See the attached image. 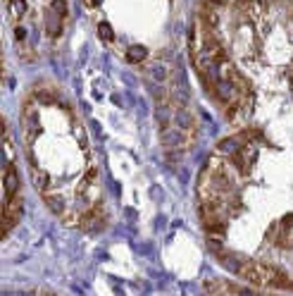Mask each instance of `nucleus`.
I'll list each match as a JSON object with an SVG mask.
<instances>
[{
    "instance_id": "obj_4",
    "label": "nucleus",
    "mask_w": 293,
    "mask_h": 296,
    "mask_svg": "<svg viewBox=\"0 0 293 296\" xmlns=\"http://www.w3.org/2000/svg\"><path fill=\"white\" fill-rule=\"evenodd\" d=\"M43 196V201L48 203V208L53 210V213H58V215H64L69 208H67V201H64V196H60V194H50V191H43L41 194Z\"/></svg>"
},
{
    "instance_id": "obj_2",
    "label": "nucleus",
    "mask_w": 293,
    "mask_h": 296,
    "mask_svg": "<svg viewBox=\"0 0 293 296\" xmlns=\"http://www.w3.org/2000/svg\"><path fill=\"white\" fill-rule=\"evenodd\" d=\"M108 222V215H105V208L103 203H93V206L81 213V222H79V230H86V232H98L103 230Z\"/></svg>"
},
{
    "instance_id": "obj_1",
    "label": "nucleus",
    "mask_w": 293,
    "mask_h": 296,
    "mask_svg": "<svg viewBox=\"0 0 293 296\" xmlns=\"http://www.w3.org/2000/svg\"><path fill=\"white\" fill-rule=\"evenodd\" d=\"M238 275L250 282V284H269V287H281V289H289L291 287V280L274 265H267V263H258V261H243L238 267Z\"/></svg>"
},
{
    "instance_id": "obj_12",
    "label": "nucleus",
    "mask_w": 293,
    "mask_h": 296,
    "mask_svg": "<svg viewBox=\"0 0 293 296\" xmlns=\"http://www.w3.org/2000/svg\"><path fill=\"white\" fill-rule=\"evenodd\" d=\"M100 0H84V5H88V7H95Z\"/></svg>"
},
{
    "instance_id": "obj_10",
    "label": "nucleus",
    "mask_w": 293,
    "mask_h": 296,
    "mask_svg": "<svg viewBox=\"0 0 293 296\" xmlns=\"http://www.w3.org/2000/svg\"><path fill=\"white\" fill-rule=\"evenodd\" d=\"M53 10L58 12L60 17H64L67 15V0H53Z\"/></svg>"
},
{
    "instance_id": "obj_3",
    "label": "nucleus",
    "mask_w": 293,
    "mask_h": 296,
    "mask_svg": "<svg viewBox=\"0 0 293 296\" xmlns=\"http://www.w3.org/2000/svg\"><path fill=\"white\" fill-rule=\"evenodd\" d=\"M2 186H5V198H2V203H7V201H12L15 196L22 194V191H19V177H17V167H15V163H7V165H5Z\"/></svg>"
},
{
    "instance_id": "obj_8",
    "label": "nucleus",
    "mask_w": 293,
    "mask_h": 296,
    "mask_svg": "<svg viewBox=\"0 0 293 296\" xmlns=\"http://www.w3.org/2000/svg\"><path fill=\"white\" fill-rule=\"evenodd\" d=\"M150 74H153L157 82H165V79H167V72H165V67H162V65H155V67L150 69Z\"/></svg>"
},
{
    "instance_id": "obj_5",
    "label": "nucleus",
    "mask_w": 293,
    "mask_h": 296,
    "mask_svg": "<svg viewBox=\"0 0 293 296\" xmlns=\"http://www.w3.org/2000/svg\"><path fill=\"white\" fill-rule=\"evenodd\" d=\"M62 17H60L55 10H50L48 15H46V31L50 33V36H60V31H62V22H60Z\"/></svg>"
},
{
    "instance_id": "obj_13",
    "label": "nucleus",
    "mask_w": 293,
    "mask_h": 296,
    "mask_svg": "<svg viewBox=\"0 0 293 296\" xmlns=\"http://www.w3.org/2000/svg\"><path fill=\"white\" fill-rule=\"evenodd\" d=\"M41 296H53V294H48V292H46V294H41Z\"/></svg>"
},
{
    "instance_id": "obj_6",
    "label": "nucleus",
    "mask_w": 293,
    "mask_h": 296,
    "mask_svg": "<svg viewBox=\"0 0 293 296\" xmlns=\"http://www.w3.org/2000/svg\"><path fill=\"white\" fill-rule=\"evenodd\" d=\"M146 58H148V50L143 46H131L129 53H126V60H129V62H143Z\"/></svg>"
},
{
    "instance_id": "obj_7",
    "label": "nucleus",
    "mask_w": 293,
    "mask_h": 296,
    "mask_svg": "<svg viewBox=\"0 0 293 296\" xmlns=\"http://www.w3.org/2000/svg\"><path fill=\"white\" fill-rule=\"evenodd\" d=\"M24 10H27V2H24V0H10V12H12V17H22Z\"/></svg>"
},
{
    "instance_id": "obj_11",
    "label": "nucleus",
    "mask_w": 293,
    "mask_h": 296,
    "mask_svg": "<svg viewBox=\"0 0 293 296\" xmlns=\"http://www.w3.org/2000/svg\"><path fill=\"white\" fill-rule=\"evenodd\" d=\"M15 38H17V41H24V38H27V31L22 29V27H17V29H15Z\"/></svg>"
},
{
    "instance_id": "obj_9",
    "label": "nucleus",
    "mask_w": 293,
    "mask_h": 296,
    "mask_svg": "<svg viewBox=\"0 0 293 296\" xmlns=\"http://www.w3.org/2000/svg\"><path fill=\"white\" fill-rule=\"evenodd\" d=\"M98 29H100L103 41H108V43L112 41V29H110V24H108V22H100V27H98Z\"/></svg>"
}]
</instances>
